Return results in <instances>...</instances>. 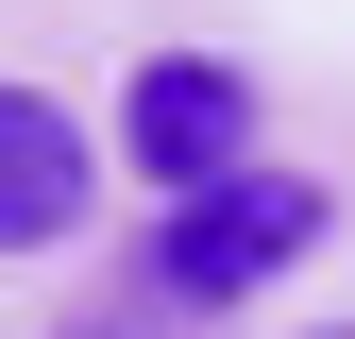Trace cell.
<instances>
[{
  "label": "cell",
  "instance_id": "6da1fadb",
  "mask_svg": "<svg viewBox=\"0 0 355 339\" xmlns=\"http://www.w3.org/2000/svg\"><path fill=\"white\" fill-rule=\"evenodd\" d=\"M288 254H322V187L304 170H220V187H187V204H153V288L169 306H237V288H271Z\"/></svg>",
  "mask_w": 355,
  "mask_h": 339
},
{
  "label": "cell",
  "instance_id": "7a4b0ae2",
  "mask_svg": "<svg viewBox=\"0 0 355 339\" xmlns=\"http://www.w3.org/2000/svg\"><path fill=\"white\" fill-rule=\"evenodd\" d=\"M119 170H136L153 204L254 170V68H220V51H153L136 85H119Z\"/></svg>",
  "mask_w": 355,
  "mask_h": 339
},
{
  "label": "cell",
  "instance_id": "3957f363",
  "mask_svg": "<svg viewBox=\"0 0 355 339\" xmlns=\"http://www.w3.org/2000/svg\"><path fill=\"white\" fill-rule=\"evenodd\" d=\"M85 204H102V136H85L51 85H0V254L85 238Z\"/></svg>",
  "mask_w": 355,
  "mask_h": 339
},
{
  "label": "cell",
  "instance_id": "277c9868",
  "mask_svg": "<svg viewBox=\"0 0 355 339\" xmlns=\"http://www.w3.org/2000/svg\"><path fill=\"white\" fill-rule=\"evenodd\" d=\"M322 339H355V322H322Z\"/></svg>",
  "mask_w": 355,
  "mask_h": 339
}]
</instances>
